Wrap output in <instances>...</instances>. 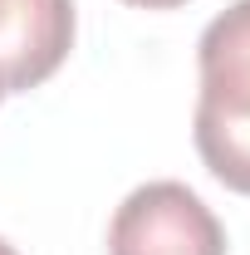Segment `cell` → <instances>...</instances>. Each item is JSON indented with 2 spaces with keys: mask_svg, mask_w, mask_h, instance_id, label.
Listing matches in <instances>:
<instances>
[{
  "mask_svg": "<svg viewBox=\"0 0 250 255\" xmlns=\"http://www.w3.org/2000/svg\"><path fill=\"white\" fill-rule=\"evenodd\" d=\"M74 49V0H0V84L39 89Z\"/></svg>",
  "mask_w": 250,
  "mask_h": 255,
  "instance_id": "3957f363",
  "label": "cell"
},
{
  "mask_svg": "<svg viewBox=\"0 0 250 255\" xmlns=\"http://www.w3.org/2000/svg\"><path fill=\"white\" fill-rule=\"evenodd\" d=\"M0 255H20V251H15V246H10V241H0Z\"/></svg>",
  "mask_w": 250,
  "mask_h": 255,
  "instance_id": "5b68a950",
  "label": "cell"
},
{
  "mask_svg": "<svg viewBox=\"0 0 250 255\" xmlns=\"http://www.w3.org/2000/svg\"><path fill=\"white\" fill-rule=\"evenodd\" d=\"M0 98H5V84H0Z\"/></svg>",
  "mask_w": 250,
  "mask_h": 255,
  "instance_id": "8992f818",
  "label": "cell"
},
{
  "mask_svg": "<svg viewBox=\"0 0 250 255\" xmlns=\"http://www.w3.org/2000/svg\"><path fill=\"white\" fill-rule=\"evenodd\" d=\"M123 5H142V10H177L187 0H123Z\"/></svg>",
  "mask_w": 250,
  "mask_h": 255,
  "instance_id": "277c9868",
  "label": "cell"
},
{
  "mask_svg": "<svg viewBox=\"0 0 250 255\" xmlns=\"http://www.w3.org/2000/svg\"><path fill=\"white\" fill-rule=\"evenodd\" d=\"M201 94L191 137L221 187L250 196V0L226 5L196 39Z\"/></svg>",
  "mask_w": 250,
  "mask_h": 255,
  "instance_id": "6da1fadb",
  "label": "cell"
},
{
  "mask_svg": "<svg viewBox=\"0 0 250 255\" xmlns=\"http://www.w3.org/2000/svg\"><path fill=\"white\" fill-rule=\"evenodd\" d=\"M108 255H226V226L187 182H142L108 221Z\"/></svg>",
  "mask_w": 250,
  "mask_h": 255,
  "instance_id": "7a4b0ae2",
  "label": "cell"
}]
</instances>
